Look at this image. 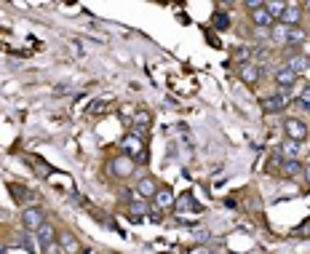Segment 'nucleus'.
<instances>
[{
  "mask_svg": "<svg viewBox=\"0 0 310 254\" xmlns=\"http://www.w3.org/2000/svg\"><path fill=\"white\" fill-rule=\"evenodd\" d=\"M121 147H123V155H129L134 164H144L147 161V150H144V139L136 134H126L121 139Z\"/></svg>",
  "mask_w": 310,
  "mask_h": 254,
  "instance_id": "obj_1",
  "label": "nucleus"
},
{
  "mask_svg": "<svg viewBox=\"0 0 310 254\" xmlns=\"http://www.w3.org/2000/svg\"><path fill=\"white\" fill-rule=\"evenodd\" d=\"M22 222L30 233H38L45 225V212L41 209V206H27V209L22 212Z\"/></svg>",
  "mask_w": 310,
  "mask_h": 254,
  "instance_id": "obj_2",
  "label": "nucleus"
},
{
  "mask_svg": "<svg viewBox=\"0 0 310 254\" xmlns=\"http://www.w3.org/2000/svg\"><path fill=\"white\" fill-rule=\"evenodd\" d=\"M56 246H59V252H62V254H81V241L72 236L70 230L56 233Z\"/></svg>",
  "mask_w": 310,
  "mask_h": 254,
  "instance_id": "obj_3",
  "label": "nucleus"
},
{
  "mask_svg": "<svg viewBox=\"0 0 310 254\" xmlns=\"http://www.w3.org/2000/svg\"><path fill=\"white\" fill-rule=\"evenodd\" d=\"M283 131H286V136L292 142H302L308 136V126L300 118H286L283 121Z\"/></svg>",
  "mask_w": 310,
  "mask_h": 254,
  "instance_id": "obj_4",
  "label": "nucleus"
},
{
  "mask_svg": "<svg viewBox=\"0 0 310 254\" xmlns=\"http://www.w3.org/2000/svg\"><path fill=\"white\" fill-rule=\"evenodd\" d=\"M110 171L115 174V177L126 179L131 171H134V161L129 158V155H115L113 161H110Z\"/></svg>",
  "mask_w": 310,
  "mask_h": 254,
  "instance_id": "obj_5",
  "label": "nucleus"
},
{
  "mask_svg": "<svg viewBox=\"0 0 310 254\" xmlns=\"http://www.w3.org/2000/svg\"><path fill=\"white\" fill-rule=\"evenodd\" d=\"M35 236H38V246H41L43 252H54L56 249V230L51 225H43Z\"/></svg>",
  "mask_w": 310,
  "mask_h": 254,
  "instance_id": "obj_6",
  "label": "nucleus"
},
{
  "mask_svg": "<svg viewBox=\"0 0 310 254\" xmlns=\"http://www.w3.org/2000/svg\"><path fill=\"white\" fill-rule=\"evenodd\" d=\"M286 107H289L286 94H275V96H267V99H262V113H267V115L283 113Z\"/></svg>",
  "mask_w": 310,
  "mask_h": 254,
  "instance_id": "obj_7",
  "label": "nucleus"
},
{
  "mask_svg": "<svg viewBox=\"0 0 310 254\" xmlns=\"http://www.w3.org/2000/svg\"><path fill=\"white\" fill-rule=\"evenodd\" d=\"M150 123H153V115H150L147 110H136L134 118H131V128H134L131 134L144 136V134H147V128H150Z\"/></svg>",
  "mask_w": 310,
  "mask_h": 254,
  "instance_id": "obj_8",
  "label": "nucleus"
},
{
  "mask_svg": "<svg viewBox=\"0 0 310 254\" xmlns=\"http://www.w3.org/2000/svg\"><path fill=\"white\" fill-rule=\"evenodd\" d=\"M273 78H275V86H278L281 91H289V88H292L294 83H297V75L286 67V64H281V67L273 73Z\"/></svg>",
  "mask_w": 310,
  "mask_h": 254,
  "instance_id": "obj_9",
  "label": "nucleus"
},
{
  "mask_svg": "<svg viewBox=\"0 0 310 254\" xmlns=\"http://www.w3.org/2000/svg\"><path fill=\"white\" fill-rule=\"evenodd\" d=\"M260 78H262V67H260L257 62L243 64V67H241V81L246 83V86H257V83H260Z\"/></svg>",
  "mask_w": 310,
  "mask_h": 254,
  "instance_id": "obj_10",
  "label": "nucleus"
},
{
  "mask_svg": "<svg viewBox=\"0 0 310 254\" xmlns=\"http://www.w3.org/2000/svg\"><path fill=\"white\" fill-rule=\"evenodd\" d=\"M11 195H14L16 204H22L24 209H27V204H35L38 195L30 190V187H22V185H11Z\"/></svg>",
  "mask_w": 310,
  "mask_h": 254,
  "instance_id": "obj_11",
  "label": "nucleus"
},
{
  "mask_svg": "<svg viewBox=\"0 0 310 254\" xmlns=\"http://www.w3.org/2000/svg\"><path fill=\"white\" fill-rule=\"evenodd\" d=\"M174 206H177V212H201V204H195V198L190 190H184L179 198L174 201Z\"/></svg>",
  "mask_w": 310,
  "mask_h": 254,
  "instance_id": "obj_12",
  "label": "nucleus"
},
{
  "mask_svg": "<svg viewBox=\"0 0 310 254\" xmlns=\"http://www.w3.org/2000/svg\"><path fill=\"white\" fill-rule=\"evenodd\" d=\"M155 193H158V185L153 177H142L136 182V195L139 198H155Z\"/></svg>",
  "mask_w": 310,
  "mask_h": 254,
  "instance_id": "obj_13",
  "label": "nucleus"
},
{
  "mask_svg": "<svg viewBox=\"0 0 310 254\" xmlns=\"http://www.w3.org/2000/svg\"><path fill=\"white\" fill-rule=\"evenodd\" d=\"M252 22H254V27H262V30H270L275 24V19L267 14V8L262 5V8H257V11H252Z\"/></svg>",
  "mask_w": 310,
  "mask_h": 254,
  "instance_id": "obj_14",
  "label": "nucleus"
},
{
  "mask_svg": "<svg viewBox=\"0 0 310 254\" xmlns=\"http://www.w3.org/2000/svg\"><path fill=\"white\" fill-rule=\"evenodd\" d=\"M278 22L286 24V27H297V24H300V5L286 3V11H283V16L278 19Z\"/></svg>",
  "mask_w": 310,
  "mask_h": 254,
  "instance_id": "obj_15",
  "label": "nucleus"
},
{
  "mask_svg": "<svg viewBox=\"0 0 310 254\" xmlns=\"http://www.w3.org/2000/svg\"><path fill=\"white\" fill-rule=\"evenodd\" d=\"M283 64H286V67L292 70V73H294L297 78H300V75L310 67V56H292V59H289V62H283Z\"/></svg>",
  "mask_w": 310,
  "mask_h": 254,
  "instance_id": "obj_16",
  "label": "nucleus"
},
{
  "mask_svg": "<svg viewBox=\"0 0 310 254\" xmlns=\"http://www.w3.org/2000/svg\"><path fill=\"white\" fill-rule=\"evenodd\" d=\"M174 193L171 190H161L158 187V193H155V206H161V209H169V206H174Z\"/></svg>",
  "mask_w": 310,
  "mask_h": 254,
  "instance_id": "obj_17",
  "label": "nucleus"
},
{
  "mask_svg": "<svg viewBox=\"0 0 310 254\" xmlns=\"http://www.w3.org/2000/svg\"><path fill=\"white\" fill-rule=\"evenodd\" d=\"M270 38H273L275 43H286V38H289V27H286V24H281V22H275L273 27H270Z\"/></svg>",
  "mask_w": 310,
  "mask_h": 254,
  "instance_id": "obj_18",
  "label": "nucleus"
},
{
  "mask_svg": "<svg viewBox=\"0 0 310 254\" xmlns=\"http://www.w3.org/2000/svg\"><path fill=\"white\" fill-rule=\"evenodd\" d=\"M235 62H238L241 67H243V64H252V62H254V51L249 48V45H241V48H235Z\"/></svg>",
  "mask_w": 310,
  "mask_h": 254,
  "instance_id": "obj_19",
  "label": "nucleus"
},
{
  "mask_svg": "<svg viewBox=\"0 0 310 254\" xmlns=\"http://www.w3.org/2000/svg\"><path fill=\"white\" fill-rule=\"evenodd\" d=\"M297 145H300V142H292V139H286V142H283V145L278 147V153H281L286 161H294V155L300 153V147H297Z\"/></svg>",
  "mask_w": 310,
  "mask_h": 254,
  "instance_id": "obj_20",
  "label": "nucleus"
},
{
  "mask_svg": "<svg viewBox=\"0 0 310 254\" xmlns=\"http://www.w3.org/2000/svg\"><path fill=\"white\" fill-rule=\"evenodd\" d=\"M281 169H283V177H297V174H302V169H305V166L294 158V161H283Z\"/></svg>",
  "mask_w": 310,
  "mask_h": 254,
  "instance_id": "obj_21",
  "label": "nucleus"
},
{
  "mask_svg": "<svg viewBox=\"0 0 310 254\" xmlns=\"http://www.w3.org/2000/svg\"><path fill=\"white\" fill-rule=\"evenodd\" d=\"M147 212H150V204L144 198H134V201H131V219L142 217V214H147Z\"/></svg>",
  "mask_w": 310,
  "mask_h": 254,
  "instance_id": "obj_22",
  "label": "nucleus"
},
{
  "mask_svg": "<svg viewBox=\"0 0 310 254\" xmlns=\"http://www.w3.org/2000/svg\"><path fill=\"white\" fill-rule=\"evenodd\" d=\"M107 110H113V102L110 99H96L94 105L89 107V113L91 115H102V113H107Z\"/></svg>",
  "mask_w": 310,
  "mask_h": 254,
  "instance_id": "obj_23",
  "label": "nucleus"
},
{
  "mask_svg": "<svg viewBox=\"0 0 310 254\" xmlns=\"http://www.w3.org/2000/svg\"><path fill=\"white\" fill-rule=\"evenodd\" d=\"M305 30L302 27H289V38H286V43H294V45H300V43H305Z\"/></svg>",
  "mask_w": 310,
  "mask_h": 254,
  "instance_id": "obj_24",
  "label": "nucleus"
},
{
  "mask_svg": "<svg viewBox=\"0 0 310 254\" xmlns=\"http://www.w3.org/2000/svg\"><path fill=\"white\" fill-rule=\"evenodd\" d=\"M265 8H267V14L278 22V19L283 16V11H286V3H265Z\"/></svg>",
  "mask_w": 310,
  "mask_h": 254,
  "instance_id": "obj_25",
  "label": "nucleus"
},
{
  "mask_svg": "<svg viewBox=\"0 0 310 254\" xmlns=\"http://www.w3.org/2000/svg\"><path fill=\"white\" fill-rule=\"evenodd\" d=\"M214 27H220V30H227V27H230V22H227V14H217V16H214Z\"/></svg>",
  "mask_w": 310,
  "mask_h": 254,
  "instance_id": "obj_26",
  "label": "nucleus"
},
{
  "mask_svg": "<svg viewBox=\"0 0 310 254\" xmlns=\"http://www.w3.org/2000/svg\"><path fill=\"white\" fill-rule=\"evenodd\" d=\"M300 107H302V110H310V86L302 91V96H300Z\"/></svg>",
  "mask_w": 310,
  "mask_h": 254,
  "instance_id": "obj_27",
  "label": "nucleus"
},
{
  "mask_svg": "<svg viewBox=\"0 0 310 254\" xmlns=\"http://www.w3.org/2000/svg\"><path fill=\"white\" fill-rule=\"evenodd\" d=\"M249 11H257V8H262V5H265V3H262V0H249Z\"/></svg>",
  "mask_w": 310,
  "mask_h": 254,
  "instance_id": "obj_28",
  "label": "nucleus"
},
{
  "mask_svg": "<svg viewBox=\"0 0 310 254\" xmlns=\"http://www.w3.org/2000/svg\"><path fill=\"white\" fill-rule=\"evenodd\" d=\"M302 174H305V179H308V182H310V164H308V166H305V169H302Z\"/></svg>",
  "mask_w": 310,
  "mask_h": 254,
  "instance_id": "obj_29",
  "label": "nucleus"
},
{
  "mask_svg": "<svg viewBox=\"0 0 310 254\" xmlns=\"http://www.w3.org/2000/svg\"><path fill=\"white\" fill-rule=\"evenodd\" d=\"M0 254H5V246L3 244H0Z\"/></svg>",
  "mask_w": 310,
  "mask_h": 254,
  "instance_id": "obj_30",
  "label": "nucleus"
},
{
  "mask_svg": "<svg viewBox=\"0 0 310 254\" xmlns=\"http://www.w3.org/2000/svg\"><path fill=\"white\" fill-rule=\"evenodd\" d=\"M305 8H308V11H310V0H308V3H305Z\"/></svg>",
  "mask_w": 310,
  "mask_h": 254,
  "instance_id": "obj_31",
  "label": "nucleus"
}]
</instances>
